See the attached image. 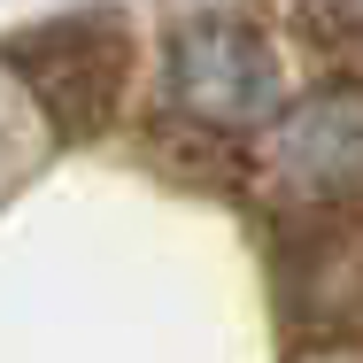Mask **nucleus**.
I'll return each instance as SVG.
<instances>
[{"label":"nucleus","mask_w":363,"mask_h":363,"mask_svg":"<svg viewBox=\"0 0 363 363\" xmlns=\"http://www.w3.org/2000/svg\"><path fill=\"white\" fill-rule=\"evenodd\" d=\"M170 101L209 124V132H255L279 116V55L255 23L240 16H194L170 31V62H162Z\"/></svg>","instance_id":"nucleus-1"},{"label":"nucleus","mask_w":363,"mask_h":363,"mask_svg":"<svg viewBox=\"0 0 363 363\" xmlns=\"http://www.w3.org/2000/svg\"><path fill=\"white\" fill-rule=\"evenodd\" d=\"M0 55L31 85V101L55 116V132H70V140L101 132L124 93V23L116 16H62L39 31H16Z\"/></svg>","instance_id":"nucleus-2"},{"label":"nucleus","mask_w":363,"mask_h":363,"mask_svg":"<svg viewBox=\"0 0 363 363\" xmlns=\"http://www.w3.org/2000/svg\"><path fill=\"white\" fill-rule=\"evenodd\" d=\"M271 170L301 201L363 194V85H317L271 124Z\"/></svg>","instance_id":"nucleus-3"}]
</instances>
